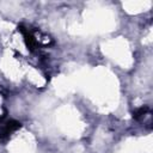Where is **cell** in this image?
<instances>
[{
	"instance_id": "1",
	"label": "cell",
	"mask_w": 153,
	"mask_h": 153,
	"mask_svg": "<svg viewBox=\"0 0 153 153\" xmlns=\"http://www.w3.org/2000/svg\"><path fill=\"white\" fill-rule=\"evenodd\" d=\"M18 128H20V123L17 121H8L6 124L2 126V128L0 129V137H6L10 134H12L14 130H17Z\"/></svg>"
}]
</instances>
